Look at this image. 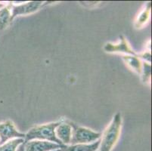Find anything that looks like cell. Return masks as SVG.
I'll use <instances>...</instances> for the list:
<instances>
[{"label": "cell", "mask_w": 152, "mask_h": 151, "mask_svg": "<svg viewBox=\"0 0 152 151\" xmlns=\"http://www.w3.org/2000/svg\"><path fill=\"white\" fill-rule=\"evenodd\" d=\"M61 123V121L55 122L49 124L37 125L32 128L27 134H25L24 142L33 141V140H40V141H50L64 146L63 144L58 139L55 135V128Z\"/></svg>", "instance_id": "obj_1"}, {"label": "cell", "mask_w": 152, "mask_h": 151, "mask_svg": "<svg viewBox=\"0 0 152 151\" xmlns=\"http://www.w3.org/2000/svg\"><path fill=\"white\" fill-rule=\"evenodd\" d=\"M122 125V117L121 113H117L114 116L111 123L109 125L101 139L99 151H110L117 143L121 133Z\"/></svg>", "instance_id": "obj_2"}, {"label": "cell", "mask_w": 152, "mask_h": 151, "mask_svg": "<svg viewBox=\"0 0 152 151\" xmlns=\"http://www.w3.org/2000/svg\"><path fill=\"white\" fill-rule=\"evenodd\" d=\"M72 127V135L70 144H91L100 139L102 133L95 132L89 128L81 127L76 123L67 121Z\"/></svg>", "instance_id": "obj_3"}, {"label": "cell", "mask_w": 152, "mask_h": 151, "mask_svg": "<svg viewBox=\"0 0 152 151\" xmlns=\"http://www.w3.org/2000/svg\"><path fill=\"white\" fill-rule=\"evenodd\" d=\"M14 138H25V134L20 132L15 128L13 122L7 120L0 123V145Z\"/></svg>", "instance_id": "obj_4"}, {"label": "cell", "mask_w": 152, "mask_h": 151, "mask_svg": "<svg viewBox=\"0 0 152 151\" xmlns=\"http://www.w3.org/2000/svg\"><path fill=\"white\" fill-rule=\"evenodd\" d=\"M64 147L58 144L47 141L33 140L24 142L25 151H53L55 150L62 149Z\"/></svg>", "instance_id": "obj_5"}, {"label": "cell", "mask_w": 152, "mask_h": 151, "mask_svg": "<svg viewBox=\"0 0 152 151\" xmlns=\"http://www.w3.org/2000/svg\"><path fill=\"white\" fill-rule=\"evenodd\" d=\"M41 5H42V2L41 1H34V2H28L25 4H21L19 5H13L12 4V16H11V21L13 20L15 17L20 15H26L29 14L34 13L39 10Z\"/></svg>", "instance_id": "obj_6"}, {"label": "cell", "mask_w": 152, "mask_h": 151, "mask_svg": "<svg viewBox=\"0 0 152 151\" xmlns=\"http://www.w3.org/2000/svg\"><path fill=\"white\" fill-rule=\"evenodd\" d=\"M120 39H121V41L117 44H113L110 42L105 44V45L104 46V50L106 52H110V53L118 52V53H124L126 54V55L137 56L136 53L131 48L130 45L127 42L126 39L123 36H121Z\"/></svg>", "instance_id": "obj_7"}, {"label": "cell", "mask_w": 152, "mask_h": 151, "mask_svg": "<svg viewBox=\"0 0 152 151\" xmlns=\"http://www.w3.org/2000/svg\"><path fill=\"white\" fill-rule=\"evenodd\" d=\"M55 135L64 145H69L72 135V127L67 121L61 123L55 128Z\"/></svg>", "instance_id": "obj_8"}, {"label": "cell", "mask_w": 152, "mask_h": 151, "mask_svg": "<svg viewBox=\"0 0 152 151\" xmlns=\"http://www.w3.org/2000/svg\"><path fill=\"white\" fill-rule=\"evenodd\" d=\"M101 139L91 144H81L75 145H64L62 151H97L100 145Z\"/></svg>", "instance_id": "obj_9"}, {"label": "cell", "mask_w": 152, "mask_h": 151, "mask_svg": "<svg viewBox=\"0 0 152 151\" xmlns=\"http://www.w3.org/2000/svg\"><path fill=\"white\" fill-rule=\"evenodd\" d=\"M12 3H9L8 5H5L0 9V31L5 30L11 22V12Z\"/></svg>", "instance_id": "obj_10"}, {"label": "cell", "mask_w": 152, "mask_h": 151, "mask_svg": "<svg viewBox=\"0 0 152 151\" xmlns=\"http://www.w3.org/2000/svg\"><path fill=\"white\" fill-rule=\"evenodd\" d=\"M123 59L136 73H139V74L142 73V63L141 62V61L139 60V58H138V56H134V55H124V56H123Z\"/></svg>", "instance_id": "obj_11"}, {"label": "cell", "mask_w": 152, "mask_h": 151, "mask_svg": "<svg viewBox=\"0 0 152 151\" xmlns=\"http://www.w3.org/2000/svg\"><path fill=\"white\" fill-rule=\"evenodd\" d=\"M24 143L23 138H14L0 145V151H17L20 144Z\"/></svg>", "instance_id": "obj_12"}, {"label": "cell", "mask_w": 152, "mask_h": 151, "mask_svg": "<svg viewBox=\"0 0 152 151\" xmlns=\"http://www.w3.org/2000/svg\"><path fill=\"white\" fill-rule=\"evenodd\" d=\"M151 6V2H148L145 8L139 15L137 20L135 22V27L136 28L142 27L148 21L149 18V15H150Z\"/></svg>", "instance_id": "obj_13"}, {"label": "cell", "mask_w": 152, "mask_h": 151, "mask_svg": "<svg viewBox=\"0 0 152 151\" xmlns=\"http://www.w3.org/2000/svg\"><path fill=\"white\" fill-rule=\"evenodd\" d=\"M142 82L146 83L150 80L151 75V66L148 63L144 62L142 65Z\"/></svg>", "instance_id": "obj_14"}, {"label": "cell", "mask_w": 152, "mask_h": 151, "mask_svg": "<svg viewBox=\"0 0 152 151\" xmlns=\"http://www.w3.org/2000/svg\"><path fill=\"white\" fill-rule=\"evenodd\" d=\"M138 57H140L141 58L144 59V60L147 61L148 62V63L151 62V53L149 52H144L143 54H141V55H137Z\"/></svg>", "instance_id": "obj_15"}, {"label": "cell", "mask_w": 152, "mask_h": 151, "mask_svg": "<svg viewBox=\"0 0 152 151\" xmlns=\"http://www.w3.org/2000/svg\"><path fill=\"white\" fill-rule=\"evenodd\" d=\"M17 151H25V149H24V143L22 144H20V146L18 147Z\"/></svg>", "instance_id": "obj_16"}, {"label": "cell", "mask_w": 152, "mask_h": 151, "mask_svg": "<svg viewBox=\"0 0 152 151\" xmlns=\"http://www.w3.org/2000/svg\"><path fill=\"white\" fill-rule=\"evenodd\" d=\"M5 4L0 3V9H1V8H3V7H5Z\"/></svg>", "instance_id": "obj_17"}, {"label": "cell", "mask_w": 152, "mask_h": 151, "mask_svg": "<svg viewBox=\"0 0 152 151\" xmlns=\"http://www.w3.org/2000/svg\"><path fill=\"white\" fill-rule=\"evenodd\" d=\"M53 151H62V149H58V150H55Z\"/></svg>", "instance_id": "obj_18"}]
</instances>
